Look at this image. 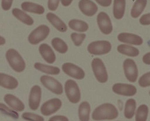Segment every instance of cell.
I'll return each instance as SVG.
<instances>
[{
  "mask_svg": "<svg viewBox=\"0 0 150 121\" xmlns=\"http://www.w3.org/2000/svg\"><path fill=\"white\" fill-rule=\"evenodd\" d=\"M118 115V110L114 105L110 103H105L94 110L92 118L94 120H113L117 118Z\"/></svg>",
  "mask_w": 150,
  "mask_h": 121,
  "instance_id": "1",
  "label": "cell"
},
{
  "mask_svg": "<svg viewBox=\"0 0 150 121\" xmlns=\"http://www.w3.org/2000/svg\"><path fill=\"white\" fill-rule=\"evenodd\" d=\"M6 60L11 68L17 72H22L25 68L23 59L18 52L14 49H9L6 53Z\"/></svg>",
  "mask_w": 150,
  "mask_h": 121,
  "instance_id": "2",
  "label": "cell"
},
{
  "mask_svg": "<svg viewBox=\"0 0 150 121\" xmlns=\"http://www.w3.org/2000/svg\"><path fill=\"white\" fill-rule=\"evenodd\" d=\"M50 31V28L48 26L45 25H41L30 33L28 36V41L32 45H37L47 38Z\"/></svg>",
  "mask_w": 150,
  "mask_h": 121,
  "instance_id": "3",
  "label": "cell"
},
{
  "mask_svg": "<svg viewBox=\"0 0 150 121\" xmlns=\"http://www.w3.org/2000/svg\"><path fill=\"white\" fill-rule=\"evenodd\" d=\"M112 49L111 43L107 41H98L89 44L87 50L91 54L101 55L108 53Z\"/></svg>",
  "mask_w": 150,
  "mask_h": 121,
  "instance_id": "4",
  "label": "cell"
},
{
  "mask_svg": "<svg viewBox=\"0 0 150 121\" xmlns=\"http://www.w3.org/2000/svg\"><path fill=\"white\" fill-rule=\"evenodd\" d=\"M65 90L68 99L71 103L77 104L80 101V90L77 84L74 80L69 79L66 82Z\"/></svg>",
  "mask_w": 150,
  "mask_h": 121,
  "instance_id": "5",
  "label": "cell"
},
{
  "mask_svg": "<svg viewBox=\"0 0 150 121\" xmlns=\"http://www.w3.org/2000/svg\"><path fill=\"white\" fill-rule=\"evenodd\" d=\"M91 66L93 74L98 82L102 83L107 82V71L102 60L99 58H94L92 61Z\"/></svg>",
  "mask_w": 150,
  "mask_h": 121,
  "instance_id": "6",
  "label": "cell"
},
{
  "mask_svg": "<svg viewBox=\"0 0 150 121\" xmlns=\"http://www.w3.org/2000/svg\"><path fill=\"white\" fill-rule=\"evenodd\" d=\"M40 82L47 90L54 94L61 95L63 89L62 84L54 78L47 75H43L40 77Z\"/></svg>",
  "mask_w": 150,
  "mask_h": 121,
  "instance_id": "7",
  "label": "cell"
},
{
  "mask_svg": "<svg viewBox=\"0 0 150 121\" xmlns=\"http://www.w3.org/2000/svg\"><path fill=\"white\" fill-rule=\"evenodd\" d=\"M123 67L127 79L131 83L135 82L138 75V69L135 62L132 59H126L123 62Z\"/></svg>",
  "mask_w": 150,
  "mask_h": 121,
  "instance_id": "8",
  "label": "cell"
},
{
  "mask_svg": "<svg viewBox=\"0 0 150 121\" xmlns=\"http://www.w3.org/2000/svg\"><path fill=\"white\" fill-rule=\"evenodd\" d=\"M97 23L101 32L106 35L112 31L113 26L109 16L105 12L101 11L97 16Z\"/></svg>",
  "mask_w": 150,
  "mask_h": 121,
  "instance_id": "9",
  "label": "cell"
},
{
  "mask_svg": "<svg viewBox=\"0 0 150 121\" xmlns=\"http://www.w3.org/2000/svg\"><path fill=\"white\" fill-rule=\"evenodd\" d=\"M62 106V102L58 98H54L46 101L40 108V112L45 116H49L59 111Z\"/></svg>",
  "mask_w": 150,
  "mask_h": 121,
  "instance_id": "10",
  "label": "cell"
},
{
  "mask_svg": "<svg viewBox=\"0 0 150 121\" xmlns=\"http://www.w3.org/2000/svg\"><path fill=\"white\" fill-rule=\"evenodd\" d=\"M62 70L68 75L78 80L83 79L85 76L84 71L81 68L70 63H64Z\"/></svg>",
  "mask_w": 150,
  "mask_h": 121,
  "instance_id": "11",
  "label": "cell"
},
{
  "mask_svg": "<svg viewBox=\"0 0 150 121\" xmlns=\"http://www.w3.org/2000/svg\"><path fill=\"white\" fill-rule=\"evenodd\" d=\"M41 89L39 85H34L31 89L29 98V105L33 111H36L38 108L41 100Z\"/></svg>",
  "mask_w": 150,
  "mask_h": 121,
  "instance_id": "12",
  "label": "cell"
},
{
  "mask_svg": "<svg viewBox=\"0 0 150 121\" xmlns=\"http://www.w3.org/2000/svg\"><path fill=\"white\" fill-rule=\"evenodd\" d=\"M112 90L116 94L127 97L134 96L137 92L135 86L127 84H115L113 85Z\"/></svg>",
  "mask_w": 150,
  "mask_h": 121,
  "instance_id": "13",
  "label": "cell"
},
{
  "mask_svg": "<svg viewBox=\"0 0 150 121\" xmlns=\"http://www.w3.org/2000/svg\"><path fill=\"white\" fill-rule=\"evenodd\" d=\"M79 8L80 11L87 16H94L98 10L97 5L91 0H80Z\"/></svg>",
  "mask_w": 150,
  "mask_h": 121,
  "instance_id": "14",
  "label": "cell"
},
{
  "mask_svg": "<svg viewBox=\"0 0 150 121\" xmlns=\"http://www.w3.org/2000/svg\"><path fill=\"white\" fill-rule=\"evenodd\" d=\"M118 39L120 42L136 46H141L143 40L139 35L128 33H122L118 36Z\"/></svg>",
  "mask_w": 150,
  "mask_h": 121,
  "instance_id": "15",
  "label": "cell"
},
{
  "mask_svg": "<svg viewBox=\"0 0 150 121\" xmlns=\"http://www.w3.org/2000/svg\"><path fill=\"white\" fill-rule=\"evenodd\" d=\"M40 53L47 63L52 64L56 60V56L52 48L47 44H42L39 48Z\"/></svg>",
  "mask_w": 150,
  "mask_h": 121,
  "instance_id": "16",
  "label": "cell"
},
{
  "mask_svg": "<svg viewBox=\"0 0 150 121\" xmlns=\"http://www.w3.org/2000/svg\"><path fill=\"white\" fill-rule=\"evenodd\" d=\"M4 100L9 106L16 111L22 112L24 110L25 105L23 102L12 94H6L4 96Z\"/></svg>",
  "mask_w": 150,
  "mask_h": 121,
  "instance_id": "17",
  "label": "cell"
},
{
  "mask_svg": "<svg viewBox=\"0 0 150 121\" xmlns=\"http://www.w3.org/2000/svg\"><path fill=\"white\" fill-rule=\"evenodd\" d=\"M1 86L8 90L16 89L18 86V82L15 78L4 73L0 74Z\"/></svg>",
  "mask_w": 150,
  "mask_h": 121,
  "instance_id": "18",
  "label": "cell"
},
{
  "mask_svg": "<svg viewBox=\"0 0 150 121\" xmlns=\"http://www.w3.org/2000/svg\"><path fill=\"white\" fill-rule=\"evenodd\" d=\"M48 21L57 29L61 32H65L67 30V26L65 23L54 13L49 12L46 15Z\"/></svg>",
  "mask_w": 150,
  "mask_h": 121,
  "instance_id": "19",
  "label": "cell"
},
{
  "mask_svg": "<svg viewBox=\"0 0 150 121\" xmlns=\"http://www.w3.org/2000/svg\"><path fill=\"white\" fill-rule=\"evenodd\" d=\"M21 8L23 10L27 12L41 15L45 12V8L42 5L29 1L22 3Z\"/></svg>",
  "mask_w": 150,
  "mask_h": 121,
  "instance_id": "20",
  "label": "cell"
},
{
  "mask_svg": "<svg viewBox=\"0 0 150 121\" xmlns=\"http://www.w3.org/2000/svg\"><path fill=\"white\" fill-rule=\"evenodd\" d=\"M126 9V0H114L113 8L114 16L117 19L123 18Z\"/></svg>",
  "mask_w": 150,
  "mask_h": 121,
  "instance_id": "21",
  "label": "cell"
},
{
  "mask_svg": "<svg viewBox=\"0 0 150 121\" xmlns=\"http://www.w3.org/2000/svg\"><path fill=\"white\" fill-rule=\"evenodd\" d=\"M13 16L22 23L28 26H31L34 23L33 19L30 16L21 10L20 9L15 8L12 10Z\"/></svg>",
  "mask_w": 150,
  "mask_h": 121,
  "instance_id": "22",
  "label": "cell"
},
{
  "mask_svg": "<svg viewBox=\"0 0 150 121\" xmlns=\"http://www.w3.org/2000/svg\"><path fill=\"white\" fill-rule=\"evenodd\" d=\"M147 2V0H136L131 9V16L134 18H138L146 8Z\"/></svg>",
  "mask_w": 150,
  "mask_h": 121,
  "instance_id": "23",
  "label": "cell"
},
{
  "mask_svg": "<svg viewBox=\"0 0 150 121\" xmlns=\"http://www.w3.org/2000/svg\"><path fill=\"white\" fill-rule=\"evenodd\" d=\"M91 106L86 101L82 102L79 105L78 109L79 118L81 121H88L90 120Z\"/></svg>",
  "mask_w": 150,
  "mask_h": 121,
  "instance_id": "24",
  "label": "cell"
},
{
  "mask_svg": "<svg viewBox=\"0 0 150 121\" xmlns=\"http://www.w3.org/2000/svg\"><path fill=\"white\" fill-rule=\"evenodd\" d=\"M117 51L122 54L130 57L138 56L140 53L139 50L136 48L124 44L119 45L117 47Z\"/></svg>",
  "mask_w": 150,
  "mask_h": 121,
  "instance_id": "25",
  "label": "cell"
},
{
  "mask_svg": "<svg viewBox=\"0 0 150 121\" xmlns=\"http://www.w3.org/2000/svg\"><path fill=\"white\" fill-rule=\"evenodd\" d=\"M34 67L38 70L49 75H59L60 72V70L58 67L48 66L40 63H36Z\"/></svg>",
  "mask_w": 150,
  "mask_h": 121,
  "instance_id": "26",
  "label": "cell"
},
{
  "mask_svg": "<svg viewBox=\"0 0 150 121\" xmlns=\"http://www.w3.org/2000/svg\"><path fill=\"white\" fill-rule=\"evenodd\" d=\"M68 25L72 30L80 32H84L89 29V26L86 22L79 19H72L69 22Z\"/></svg>",
  "mask_w": 150,
  "mask_h": 121,
  "instance_id": "27",
  "label": "cell"
},
{
  "mask_svg": "<svg viewBox=\"0 0 150 121\" xmlns=\"http://www.w3.org/2000/svg\"><path fill=\"white\" fill-rule=\"evenodd\" d=\"M136 108V102L134 99L127 100L125 105L124 116L127 119H131L134 115Z\"/></svg>",
  "mask_w": 150,
  "mask_h": 121,
  "instance_id": "28",
  "label": "cell"
},
{
  "mask_svg": "<svg viewBox=\"0 0 150 121\" xmlns=\"http://www.w3.org/2000/svg\"><path fill=\"white\" fill-rule=\"evenodd\" d=\"M52 45L54 49L60 53H65L68 50V46L67 43L60 38H55L53 39Z\"/></svg>",
  "mask_w": 150,
  "mask_h": 121,
  "instance_id": "29",
  "label": "cell"
},
{
  "mask_svg": "<svg viewBox=\"0 0 150 121\" xmlns=\"http://www.w3.org/2000/svg\"><path fill=\"white\" fill-rule=\"evenodd\" d=\"M149 107L146 105H140L137 109L136 115L135 120L137 121H146L149 115Z\"/></svg>",
  "mask_w": 150,
  "mask_h": 121,
  "instance_id": "30",
  "label": "cell"
},
{
  "mask_svg": "<svg viewBox=\"0 0 150 121\" xmlns=\"http://www.w3.org/2000/svg\"><path fill=\"white\" fill-rule=\"evenodd\" d=\"M0 110L2 113L8 115L13 119L17 120L19 118V115L17 112L9 109L8 107H7L5 105L2 103L0 104Z\"/></svg>",
  "mask_w": 150,
  "mask_h": 121,
  "instance_id": "31",
  "label": "cell"
},
{
  "mask_svg": "<svg viewBox=\"0 0 150 121\" xmlns=\"http://www.w3.org/2000/svg\"><path fill=\"white\" fill-rule=\"evenodd\" d=\"M86 37L85 33H73L71 34V38L76 46H79L83 43Z\"/></svg>",
  "mask_w": 150,
  "mask_h": 121,
  "instance_id": "32",
  "label": "cell"
},
{
  "mask_svg": "<svg viewBox=\"0 0 150 121\" xmlns=\"http://www.w3.org/2000/svg\"><path fill=\"white\" fill-rule=\"evenodd\" d=\"M22 118L27 121H44V118L42 116L30 112L24 113L22 115Z\"/></svg>",
  "mask_w": 150,
  "mask_h": 121,
  "instance_id": "33",
  "label": "cell"
},
{
  "mask_svg": "<svg viewBox=\"0 0 150 121\" xmlns=\"http://www.w3.org/2000/svg\"><path fill=\"white\" fill-rule=\"evenodd\" d=\"M139 85L142 87H147L150 86V71L143 75L139 78Z\"/></svg>",
  "mask_w": 150,
  "mask_h": 121,
  "instance_id": "34",
  "label": "cell"
},
{
  "mask_svg": "<svg viewBox=\"0 0 150 121\" xmlns=\"http://www.w3.org/2000/svg\"><path fill=\"white\" fill-rule=\"evenodd\" d=\"M60 0H48L47 6L48 9L52 11H54L57 9L59 4Z\"/></svg>",
  "mask_w": 150,
  "mask_h": 121,
  "instance_id": "35",
  "label": "cell"
},
{
  "mask_svg": "<svg viewBox=\"0 0 150 121\" xmlns=\"http://www.w3.org/2000/svg\"><path fill=\"white\" fill-rule=\"evenodd\" d=\"M139 22L142 25L147 26L150 25V13L144 14L139 19Z\"/></svg>",
  "mask_w": 150,
  "mask_h": 121,
  "instance_id": "36",
  "label": "cell"
},
{
  "mask_svg": "<svg viewBox=\"0 0 150 121\" xmlns=\"http://www.w3.org/2000/svg\"><path fill=\"white\" fill-rule=\"evenodd\" d=\"M13 0H2L1 7L4 11H8L11 9Z\"/></svg>",
  "mask_w": 150,
  "mask_h": 121,
  "instance_id": "37",
  "label": "cell"
},
{
  "mask_svg": "<svg viewBox=\"0 0 150 121\" xmlns=\"http://www.w3.org/2000/svg\"><path fill=\"white\" fill-rule=\"evenodd\" d=\"M100 6L104 7H108L111 5L112 0H95Z\"/></svg>",
  "mask_w": 150,
  "mask_h": 121,
  "instance_id": "38",
  "label": "cell"
},
{
  "mask_svg": "<svg viewBox=\"0 0 150 121\" xmlns=\"http://www.w3.org/2000/svg\"><path fill=\"white\" fill-rule=\"evenodd\" d=\"M49 121H68L69 120L67 117L62 115H56L51 117L49 119Z\"/></svg>",
  "mask_w": 150,
  "mask_h": 121,
  "instance_id": "39",
  "label": "cell"
},
{
  "mask_svg": "<svg viewBox=\"0 0 150 121\" xmlns=\"http://www.w3.org/2000/svg\"><path fill=\"white\" fill-rule=\"evenodd\" d=\"M142 60L145 64L150 65V52L147 53L144 56Z\"/></svg>",
  "mask_w": 150,
  "mask_h": 121,
  "instance_id": "40",
  "label": "cell"
},
{
  "mask_svg": "<svg viewBox=\"0 0 150 121\" xmlns=\"http://www.w3.org/2000/svg\"><path fill=\"white\" fill-rule=\"evenodd\" d=\"M61 3L63 6L67 7L72 3L73 0H61Z\"/></svg>",
  "mask_w": 150,
  "mask_h": 121,
  "instance_id": "41",
  "label": "cell"
},
{
  "mask_svg": "<svg viewBox=\"0 0 150 121\" xmlns=\"http://www.w3.org/2000/svg\"><path fill=\"white\" fill-rule=\"evenodd\" d=\"M5 43V40L4 39V38L2 37L1 36V45H3Z\"/></svg>",
  "mask_w": 150,
  "mask_h": 121,
  "instance_id": "42",
  "label": "cell"
},
{
  "mask_svg": "<svg viewBox=\"0 0 150 121\" xmlns=\"http://www.w3.org/2000/svg\"><path fill=\"white\" fill-rule=\"evenodd\" d=\"M149 94H150V92H149Z\"/></svg>",
  "mask_w": 150,
  "mask_h": 121,
  "instance_id": "43",
  "label": "cell"
}]
</instances>
